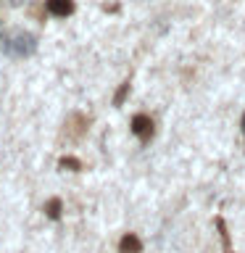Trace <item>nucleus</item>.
<instances>
[{
    "mask_svg": "<svg viewBox=\"0 0 245 253\" xmlns=\"http://www.w3.org/2000/svg\"><path fill=\"white\" fill-rule=\"evenodd\" d=\"M37 47V40L29 35V32H13V35H8V47L5 53L13 55V58H29L32 53H35Z\"/></svg>",
    "mask_w": 245,
    "mask_h": 253,
    "instance_id": "1",
    "label": "nucleus"
},
{
    "mask_svg": "<svg viewBox=\"0 0 245 253\" xmlns=\"http://www.w3.org/2000/svg\"><path fill=\"white\" fill-rule=\"evenodd\" d=\"M132 132L137 134L140 140H150L156 129H153V122H150L148 116H142V114H140V116H134V119H132Z\"/></svg>",
    "mask_w": 245,
    "mask_h": 253,
    "instance_id": "2",
    "label": "nucleus"
},
{
    "mask_svg": "<svg viewBox=\"0 0 245 253\" xmlns=\"http://www.w3.org/2000/svg\"><path fill=\"white\" fill-rule=\"evenodd\" d=\"M47 11H50L53 16L66 19V16L74 13V0H47Z\"/></svg>",
    "mask_w": 245,
    "mask_h": 253,
    "instance_id": "3",
    "label": "nucleus"
},
{
    "mask_svg": "<svg viewBox=\"0 0 245 253\" xmlns=\"http://www.w3.org/2000/svg\"><path fill=\"white\" fill-rule=\"evenodd\" d=\"M140 237L137 235H124L122 237V243H119V251L122 253H140Z\"/></svg>",
    "mask_w": 245,
    "mask_h": 253,
    "instance_id": "4",
    "label": "nucleus"
},
{
    "mask_svg": "<svg viewBox=\"0 0 245 253\" xmlns=\"http://www.w3.org/2000/svg\"><path fill=\"white\" fill-rule=\"evenodd\" d=\"M61 201H58V198H50V201H47L45 203V213H47V216H50V219H58L61 216Z\"/></svg>",
    "mask_w": 245,
    "mask_h": 253,
    "instance_id": "5",
    "label": "nucleus"
},
{
    "mask_svg": "<svg viewBox=\"0 0 245 253\" xmlns=\"http://www.w3.org/2000/svg\"><path fill=\"white\" fill-rule=\"evenodd\" d=\"M58 164L63 166V169H71V171H77V169H79V161H77V158H71V156H63Z\"/></svg>",
    "mask_w": 245,
    "mask_h": 253,
    "instance_id": "6",
    "label": "nucleus"
},
{
    "mask_svg": "<svg viewBox=\"0 0 245 253\" xmlns=\"http://www.w3.org/2000/svg\"><path fill=\"white\" fill-rule=\"evenodd\" d=\"M126 92H129V84H122V90H119V92H116V98H114V103H116V106H122V103H124Z\"/></svg>",
    "mask_w": 245,
    "mask_h": 253,
    "instance_id": "7",
    "label": "nucleus"
},
{
    "mask_svg": "<svg viewBox=\"0 0 245 253\" xmlns=\"http://www.w3.org/2000/svg\"><path fill=\"white\" fill-rule=\"evenodd\" d=\"M11 3H13V5H21V3H24V0H11Z\"/></svg>",
    "mask_w": 245,
    "mask_h": 253,
    "instance_id": "8",
    "label": "nucleus"
},
{
    "mask_svg": "<svg viewBox=\"0 0 245 253\" xmlns=\"http://www.w3.org/2000/svg\"><path fill=\"white\" fill-rule=\"evenodd\" d=\"M243 132H245V116H243Z\"/></svg>",
    "mask_w": 245,
    "mask_h": 253,
    "instance_id": "9",
    "label": "nucleus"
}]
</instances>
